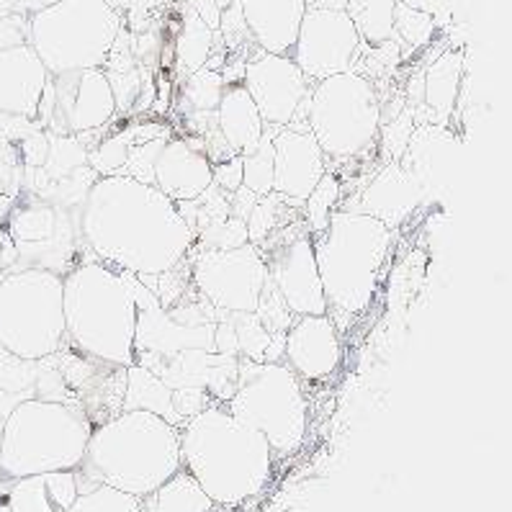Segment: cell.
Here are the masks:
<instances>
[{
  "label": "cell",
  "instance_id": "1",
  "mask_svg": "<svg viewBox=\"0 0 512 512\" xmlns=\"http://www.w3.org/2000/svg\"><path fill=\"white\" fill-rule=\"evenodd\" d=\"M78 224L93 260L134 276L173 271L196 240L175 201L124 173L93 183Z\"/></svg>",
  "mask_w": 512,
  "mask_h": 512
},
{
  "label": "cell",
  "instance_id": "2",
  "mask_svg": "<svg viewBox=\"0 0 512 512\" xmlns=\"http://www.w3.org/2000/svg\"><path fill=\"white\" fill-rule=\"evenodd\" d=\"M181 453L183 469L219 507L245 505L271 484L273 448L268 438L219 402L186 420Z\"/></svg>",
  "mask_w": 512,
  "mask_h": 512
},
{
  "label": "cell",
  "instance_id": "3",
  "mask_svg": "<svg viewBox=\"0 0 512 512\" xmlns=\"http://www.w3.org/2000/svg\"><path fill=\"white\" fill-rule=\"evenodd\" d=\"M183 469L181 428L152 412H119L96 425L78 474L147 497Z\"/></svg>",
  "mask_w": 512,
  "mask_h": 512
},
{
  "label": "cell",
  "instance_id": "4",
  "mask_svg": "<svg viewBox=\"0 0 512 512\" xmlns=\"http://www.w3.org/2000/svg\"><path fill=\"white\" fill-rule=\"evenodd\" d=\"M67 343L114 366L134 363L137 299L132 273L114 271L101 260L65 276Z\"/></svg>",
  "mask_w": 512,
  "mask_h": 512
},
{
  "label": "cell",
  "instance_id": "5",
  "mask_svg": "<svg viewBox=\"0 0 512 512\" xmlns=\"http://www.w3.org/2000/svg\"><path fill=\"white\" fill-rule=\"evenodd\" d=\"M93 428L80 404L26 399L3 425L0 471L11 479L75 471L83 464Z\"/></svg>",
  "mask_w": 512,
  "mask_h": 512
},
{
  "label": "cell",
  "instance_id": "6",
  "mask_svg": "<svg viewBox=\"0 0 512 512\" xmlns=\"http://www.w3.org/2000/svg\"><path fill=\"white\" fill-rule=\"evenodd\" d=\"M392 229L358 211H335L325 232L314 235L327 307L361 314L374 299L379 273L389 258Z\"/></svg>",
  "mask_w": 512,
  "mask_h": 512
},
{
  "label": "cell",
  "instance_id": "7",
  "mask_svg": "<svg viewBox=\"0 0 512 512\" xmlns=\"http://www.w3.org/2000/svg\"><path fill=\"white\" fill-rule=\"evenodd\" d=\"M121 31V13L109 0H60L29 16V44L52 78L106 65Z\"/></svg>",
  "mask_w": 512,
  "mask_h": 512
},
{
  "label": "cell",
  "instance_id": "8",
  "mask_svg": "<svg viewBox=\"0 0 512 512\" xmlns=\"http://www.w3.org/2000/svg\"><path fill=\"white\" fill-rule=\"evenodd\" d=\"M67 343L65 276L24 268L0 281V345L29 361L55 356Z\"/></svg>",
  "mask_w": 512,
  "mask_h": 512
},
{
  "label": "cell",
  "instance_id": "9",
  "mask_svg": "<svg viewBox=\"0 0 512 512\" xmlns=\"http://www.w3.org/2000/svg\"><path fill=\"white\" fill-rule=\"evenodd\" d=\"M237 420L266 435L273 456H291L307 438V399L302 381L286 363L240 358L237 389L224 402Z\"/></svg>",
  "mask_w": 512,
  "mask_h": 512
},
{
  "label": "cell",
  "instance_id": "10",
  "mask_svg": "<svg viewBox=\"0 0 512 512\" xmlns=\"http://www.w3.org/2000/svg\"><path fill=\"white\" fill-rule=\"evenodd\" d=\"M307 124L325 157L348 160L361 155L371 147L381 127V106L374 85L353 70L314 83Z\"/></svg>",
  "mask_w": 512,
  "mask_h": 512
},
{
  "label": "cell",
  "instance_id": "11",
  "mask_svg": "<svg viewBox=\"0 0 512 512\" xmlns=\"http://www.w3.org/2000/svg\"><path fill=\"white\" fill-rule=\"evenodd\" d=\"M191 281L211 307L227 314L258 312L271 273L258 245L247 242L235 250L204 247L193 258Z\"/></svg>",
  "mask_w": 512,
  "mask_h": 512
},
{
  "label": "cell",
  "instance_id": "12",
  "mask_svg": "<svg viewBox=\"0 0 512 512\" xmlns=\"http://www.w3.org/2000/svg\"><path fill=\"white\" fill-rule=\"evenodd\" d=\"M134 299H137V332H134V363L150 368L155 374L157 368L178 356L181 350H211L217 353V325L188 327L173 320V314L160 304L155 291L147 289L139 276L134 278Z\"/></svg>",
  "mask_w": 512,
  "mask_h": 512
},
{
  "label": "cell",
  "instance_id": "13",
  "mask_svg": "<svg viewBox=\"0 0 512 512\" xmlns=\"http://www.w3.org/2000/svg\"><path fill=\"white\" fill-rule=\"evenodd\" d=\"M358 44L361 34L345 8L309 6L291 60L299 65L304 78L320 83L332 75L348 73Z\"/></svg>",
  "mask_w": 512,
  "mask_h": 512
},
{
  "label": "cell",
  "instance_id": "14",
  "mask_svg": "<svg viewBox=\"0 0 512 512\" xmlns=\"http://www.w3.org/2000/svg\"><path fill=\"white\" fill-rule=\"evenodd\" d=\"M278 237H281L278 245L271 247V253L263 258L268 263L273 286L284 296L289 312L294 317L327 314L330 307H327L320 268H317L312 229L291 227Z\"/></svg>",
  "mask_w": 512,
  "mask_h": 512
},
{
  "label": "cell",
  "instance_id": "15",
  "mask_svg": "<svg viewBox=\"0 0 512 512\" xmlns=\"http://www.w3.org/2000/svg\"><path fill=\"white\" fill-rule=\"evenodd\" d=\"M75 222L78 214L70 209L49 201H34L13 211L8 235L21 258L34 260L31 268H44L65 276L62 268L67 258H73L75 250Z\"/></svg>",
  "mask_w": 512,
  "mask_h": 512
},
{
  "label": "cell",
  "instance_id": "16",
  "mask_svg": "<svg viewBox=\"0 0 512 512\" xmlns=\"http://www.w3.org/2000/svg\"><path fill=\"white\" fill-rule=\"evenodd\" d=\"M52 88H55V116L60 121L57 134L75 137V134L93 132L109 124L119 111L116 93L103 67L55 75Z\"/></svg>",
  "mask_w": 512,
  "mask_h": 512
},
{
  "label": "cell",
  "instance_id": "17",
  "mask_svg": "<svg viewBox=\"0 0 512 512\" xmlns=\"http://www.w3.org/2000/svg\"><path fill=\"white\" fill-rule=\"evenodd\" d=\"M245 88L268 127H289L307 98V78L291 57L268 55L245 65Z\"/></svg>",
  "mask_w": 512,
  "mask_h": 512
},
{
  "label": "cell",
  "instance_id": "18",
  "mask_svg": "<svg viewBox=\"0 0 512 512\" xmlns=\"http://www.w3.org/2000/svg\"><path fill=\"white\" fill-rule=\"evenodd\" d=\"M325 173V152L309 124L286 127L273 137V191L281 199L304 204Z\"/></svg>",
  "mask_w": 512,
  "mask_h": 512
},
{
  "label": "cell",
  "instance_id": "19",
  "mask_svg": "<svg viewBox=\"0 0 512 512\" xmlns=\"http://www.w3.org/2000/svg\"><path fill=\"white\" fill-rule=\"evenodd\" d=\"M284 361L304 381H322L338 371L340 338L330 314L294 317L286 332Z\"/></svg>",
  "mask_w": 512,
  "mask_h": 512
},
{
  "label": "cell",
  "instance_id": "20",
  "mask_svg": "<svg viewBox=\"0 0 512 512\" xmlns=\"http://www.w3.org/2000/svg\"><path fill=\"white\" fill-rule=\"evenodd\" d=\"M461 142L448 127L440 124H420L412 132L410 145L399 163L420 186L422 196L438 199L458 170Z\"/></svg>",
  "mask_w": 512,
  "mask_h": 512
},
{
  "label": "cell",
  "instance_id": "21",
  "mask_svg": "<svg viewBox=\"0 0 512 512\" xmlns=\"http://www.w3.org/2000/svg\"><path fill=\"white\" fill-rule=\"evenodd\" d=\"M49 85V70L31 44L0 52V114L34 119Z\"/></svg>",
  "mask_w": 512,
  "mask_h": 512
},
{
  "label": "cell",
  "instance_id": "22",
  "mask_svg": "<svg viewBox=\"0 0 512 512\" xmlns=\"http://www.w3.org/2000/svg\"><path fill=\"white\" fill-rule=\"evenodd\" d=\"M422 204V191L402 163L392 160L376 173V178L358 193V199H350L343 206L345 211H358L379 219L389 229L399 227L412 211Z\"/></svg>",
  "mask_w": 512,
  "mask_h": 512
},
{
  "label": "cell",
  "instance_id": "23",
  "mask_svg": "<svg viewBox=\"0 0 512 512\" xmlns=\"http://www.w3.org/2000/svg\"><path fill=\"white\" fill-rule=\"evenodd\" d=\"M214 183V165L206 152L193 150L188 139L170 137L155 165V186L170 201H193Z\"/></svg>",
  "mask_w": 512,
  "mask_h": 512
},
{
  "label": "cell",
  "instance_id": "24",
  "mask_svg": "<svg viewBox=\"0 0 512 512\" xmlns=\"http://www.w3.org/2000/svg\"><path fill=\"white\" fill-rule=\"evenodd\" d=\"M255 42L268 55L291 57L307 16V0H240Z\"/></svg>",
  "mask_w": 512,
  "mask_h": 512
},
{
  "label": "cell",
  "instance_id": "25",
  "mask_svg": "<svg viewBox=\"0 0 512 512\" xmlns=\"http://www.w3.org/2000/svg\"><path fill=\"white\" fill-rule=\"evenodd\" d=\"M78 494L75 471H52L16 479L6 505L11 512H67Z\"/></svg>",
  "mask_w": 512,
  "mask_h": 512
},
{
  "label": "cell",
  "instance_id": "26",
  "mask_svg": "<svg viewBox=\"0 0 512 512\" xmlns=\"http://www.w3.org/2000/svg\"><path fill=\"white\" fill-rule=\"evenodd\" d=\"M217 121L229 147L242 157L253 155L258 150L260 139H263L268 129L258 106H255L253 96L247 93L245 83L224 88V96L217 109Z\"/></svg>",
  "mask_w": 512,
  "mask_h": 512
},
{
  "label": "cell",
  "instance_id": "27",
  "mask_svg": "<svg viewBox=\"0 0 512 512\" xmlns=\"http://www.w3.org/2000/svg\"><path fill=\"white\" fill-rule=\"evenodd\" d=\"M461 75H464V57L461 52L451 49L443 52L433 65L425 70V96L422 106L430 111L425 124H440L446 127L461 93Z\"/></svg>",
  "mask_w": 512,
  "mask_h": 512
},
{
  "label": "cell",
  "instance_id": "28",
  "mask_svg": "<svg viewBox=\"0 0 512 512\" xmlns=\"http://www.w3.org/2000/svg\"><path fill=\"white\" fill-rule=\"evenodd\" d=\"M121 412H152L175 428L186 425V420L175 410L173 389L160 376L152 374L150 368L139 366V363L127 366V392H124Z\"/></svg>",
  "mask_w": 512,
  "mask_h": 512
},
{
  "label": "cell",
  "instance_id": "29",
  "mask_svg": "<svg viewBox=\"0 0 512 512\" xmlns=\"http://www.w3.org/2000/svg\"><path fill=\"white\" fill-rule=\"evenodd\" d=\"M142 505H145V512H211L217 507L186 469L170 476L168 482L160 484L152 494L142 497Z\"/></svg>",
  "mask_w": 512,
  "mask_h": 512
},
{
  "label": "cell",
  "instance_id": "30",
  "mask_svg": "<svg viewBox=\"0 0 512 512\" xmlns=\"http://www.w3.org/2000/svg\"><path fill=\"white\" fill-rule=\"evenodd\" d=\"M397 3L399 0H348L345 11L366 42L384 44L389 39H397V34H394Z\"/></svg>",
  "mask_w": 512,
  "mask_h": 512
},
{
  "label": "cell",
  "instance_id": "31",
  "mask_svg": "<svg viewBox=\"0 0 512 512\" xmlns=\"http://www.w3.org/2000/svg\"><path fill=\"white\" fill-rule=\"evenodd\" d=\"M211 44H214V29L196 11L188 13L181 34L175 39L178 60H181V65L186 67L188 73H196V70L206 65L211 55Z\"/></svg>",
  "mask_w": 512,
  "mask_h": 512
},
{
  "label": "cell",
  "instance_id": "32",
  "mask_svg": "<svg viewBox=\"0 0 512 512\" xmlns=\"http://www.w3.org/2000/svg\"><path fill=\"white\" fill-rule=\"evenodd\" d=\"M67 512H145V505L142 497L121 492L109 484H98L88 492H80Z\"/></svg>",
  "mask_w": 512,
  "mask_h": 512
},
{
  "label": "cell",
  "instance_id": "33",
  "mask_svg": "<svg viewBox=\"0 0 512 512\" xmlns=\"http://www.w3.org/2000/svg\"><path fill=\"white\" fill-rule=\"evenodd\" d=\"M83 165H88V152L78 139L70 134H49V155L44 163L49 181H62Z\"/></svg>",
  "mask_w": 512,
  "mask_h": 512
},
{
  "label": "cell",
  "instance_id": "34",
  "mask_svg": "<svg viewBox=\"0 0 512 512\" xmlns=\"http://www.w3.org/2000/svg\"><path fill=\"white\" fill-rule=\"evenodd\" d=\"M39 371H42V363L16 356V353H11V350H6L0 345V392H34V386H37L39 381Z\"/></svg>",
  "mask_w": 512,
  "mask_h": 512
},
{
  "label": "cell",
  "instance_id": "35",
  "mask_svg": "<svg viewBox=\"0 0 512 512\" xmlns=\"http://www.w3.org/2000/svg\"><path fill=\"white\" fill-rule=\"evenodd\" d=\"M229 322L235 325L237 345H240L242 358L250 361H266V350L273 343V335L266 330V325L260 322L255 312H232Z\"/></svg>",
  "mask_w": 512,
  "mask_h": 512
},
{
  "label": "cell",
  "instance_id": "36",
  "mask_svg": "<svg viewBox=\"0 0 512 512\" xmlns=\"http://www.w3.org/2000/svg\"><path fill=\"white\" fill-rule=\"evenodd\" d=\"M273 137L276 134L268 132L260 139L258 150L253 155L242 157V168H245V183L242 186L250 188L258 196H268L273 193Z\"/></svg>",
  "mask_w": 512,
  "mask_h": 512
},
{
  "label": "cell",
  "instance_id": "37",
  "mask_svg": "<svg viewBox=\"0 0 512 512\" xmlns=\"http://www.w3.org/2000/svg\"><path fill=\"white\" fill-rule=\"evenodd\" d=\"M222 96L224 80L219 73L201 67V70L188 75V83L186 88H183V101H186L193 111H217Z\"/></svg>",
  "mask_w": 512,
  "mask_h": 512
},
{
  "label": "cell",
  "instance_id": "38",
  "mask_svg": "<svg viewBox=\"0 0 512 512\" xmlns=\"http://www.w3.org/2000/svg\"><path fill=\"white\" fill-rule=\"evenodd\" d=\"M340 201V183L335 181V175H327L320 181V186L314 188L312 196H309L304 204H307V222L312 235H320L325 232L330 217L335 214V204Z\"/></svg>",
  "mask_w": 512,
  "mask_h": 512
},
{
  "label": "cell",
  "instance_id": "39",
  "mask_svg": "<svg viewBox=\"0 0 512 512\" xmlns=\"http://www.w3.org/2000/svg\"><path fill=\"white\" fill-rule=\"evenodd\" d=\"M394 34L410 47H425L435 34V19L430 13L415 11V8L397 3L394 11Z\"/></svg>",
  "mask_w": 512,
  "mask_h": 512
},
{
  "label": "cell",
  "instance_id": "40",
  "mask_svg": "<svg viewBox=\"0 0 512 512\" xmlns=\"http://www.w3.org/2000/svg\"><path fill=\"white\" fill-rule=\"evenodd\" d=\"M168 139H170L168 134H163V137L147 139V142H142V145H134L132 150H129V160L121 173L132 175L134 181H139V183L155 186L157 157H160V152H163V147Z\"/></svg>",
  "mask_w": 512,
  "mask_h": 512
},
{
  "label": "cell",
  "instance_id": "41",
  "mask_svg": "<svg viewBox=\"0 0 512 512\" xmlns=\"http://www.w3.org/2000/svg\"><path fill=\"white\" fill-rule=\"evenodd\" d=\"M134 147L132 137L127 134H116V137L106 139L101 147H98L96 152H91L88 155V165H91L93 170H96L98 175H114L119 173V170H124V165H127L129 160V150Z\"/></svg>",
  "mask_w": 512,
  "mask_h": 512
},
{
  "label": "cell",
  "instance_id": "42",
  "mask_svg": "<svg viewBox=\"0 0 512 512\" xmlns=\"http://www.w3.org/2000/svg\"><path fill=\"white\" fill-rule=\"evenodd\" d=\"M201 245L209 247V250H235V247H242L250 242V235H247V222L245 219L229 217L224 222L211 224L201 232Z\"/></svg>",
  "mask_w": 512,
  "mask_h": 512
},
{
  "label": "cell",
  "instance_id": "43",
  "mask_svg": "<svg viewBox=\"0 0 512 512\" xmlns=\"http://www.w3.org/2000/svg\"><path fill=\"white\" fill-rule=\"evenodd\" d=\"M281 201L284 199L273 191L268 193V196H260L255 209L250 211V217H247V235H250V242H253V245H260L271 232L278 229V204H281Z\"/></svg>",
  "mask_w": 512,
  "mask_h": 512
},
{
  "label": "cell",
  "instance_id": "44",
  "mask_svg": "<svg viewBox=\"0 0 512 512\" xmlns=\"http://www.w3.org/2000/svg\"><path fill=\"white\" fill-rule=\"evenodd\" d=\"M412 132H415V119H412L410 111H404L392 124H386L384 132H381V147H384L386 155L399 163L407 152V145H410Z\"/></svg>",
  "mask_w": 512,
  "mask_h": 512
},
{
  "label": "cell",
  "instance_id": "45",
  "mask_svg": "<svg viewBox=\"0 0 512 512\" xmlns=\"http://www.w3.org/2000/svg\"><path fill=\"white\" fill-rule=\"evenodd\" d=\"M173 402L178 415L183 420H191L199 412H204L206 407H211L214 397H211L209 389H204V386H188V389H173Z\"/></svg>",
  "mask_w": 512,
  "mask_h": 512
},
{
  "label": "cell",
  "instance_id": "46",
  "mask_svg": "<svg viewBox=\"0 0 512 512\" xmlns=\"http://www.w3.org/2000/svg\"><path fill=\"white\" fill-rule=\"evenodd\" d=\"M24 44H29V19L13 11L11 16L0 19V52L3 49L24 47Z\"/></svg>",
  "mask_w": 512,
  "mask_h": 512
},
{
  "label": "cell",
  "instance_id": "47",
  "mask_svg": "<svg viewBox=\"0 0 512 512\" xmlns=\"http://www.w3.org/2000/svg\"><path fill=\"white\" fill-rule=\"evenodd\" d=\"M214 183L224 193H235L245 183V168H242V155H235L227 163L214 165Z\"/></svg>",
  "mask_w": 512,
  "mask_h": 512
},
{
  "label": "cell",
  "instance_id": "48",
  "mask_svg": "<svg viewBox=\"0 0 512 512\" xmlns=\"http://www.w3.org/2000/svg\"><path fill=\"white\" fill-rule=\"evenodd\" d=\"M49 155V134L34 132L24 139L26 168H44Z\"/></svg>",
  "mask_w": 512,
  "mask_h": 512
},
{
  "label": "cell",
  "instance_id": "49",
  "mask_svg": "<svg viewBox=\"0 0 512 512\" xmlns=\"http://www.w3.org/2000/svg\"><path fill=\"white\" fill-rule=\"evenodd\" d=\"M258 193H253L250 188H237L235 193H229V206H232V217L237 219H245L250 217V211L255 209V204H258Z\"/></svg>",
  "mask_w": 512,
  "mask_h": 512
},
{
  "label": "cell",
  "instance_id": "50",
  "mask_svg": "<svg viewBox=\"0 0 512 512\" xmlns=\"http://www.w3.org/2000/svg\"><path fill=\"white\" fill-rule=\"evenodd\" d=\"M399 3L415 8V11L430 13L433 19H438V16H443V13H448L456 6V0H399Z\"/></svg>",
  "mask_w": 512,
  "mask_h": 512
},
{
  "label": "cell",
  "instance_id": "51",
  "mask_svg": "<svg viewBox=\"0 0 512 512\" xmlns=\"http://www.w3.org/2000/svg\"><path fill=\"white\" fill-rule=\"evenodd\" d=\"M13 11H16V3H13V0H0V19L11 16Z\"/></svg>",
  "mask_w": 512,
  "mask_h": 512
},
{
  "label": "cell",
  "instance_id": "52",
  "mask_svg": "<svg viewBox=\"0 0 512 512\" xmlns=\"http://www.w3.org/2000/svg\"><path fill=\"white\" fill-rule=\"evenodd\" d=\"M214 3H217L219 11H227V8L232 6V3H237V0H214Z\"/></svg>",
  "mask_w": 512,
  "mask_h": 512
},
{
  "label": "cell",
  "instance_id": "53",
  "mask_svg": "<svg viewBox=\"0 0 512 512\" xmlns=\"http://www.w3.org/2000/svg\"><path fill=\"white\" fill-rule=\"evenodd\" d=\"M37 3V8H44V6H55V3H60V0H34Z\"/></svg>",
  "mask_w": 512,
  "mask_h": 512
},
{
  "label": "cell",
  "instance_id": "54",
  "mask_svg": "<svg viewBox=\"0 0 512 512\" xmlns=\"http://www.w3.org/2000/svg\"><path fill=\"white\" fill-rule=\"evenodd\" d=\"M3 170H6V165H3V160H0V173H3Z\"/></svg>",
  "mask_w": 512,
  "mask_h": 512
}]
</instances>
